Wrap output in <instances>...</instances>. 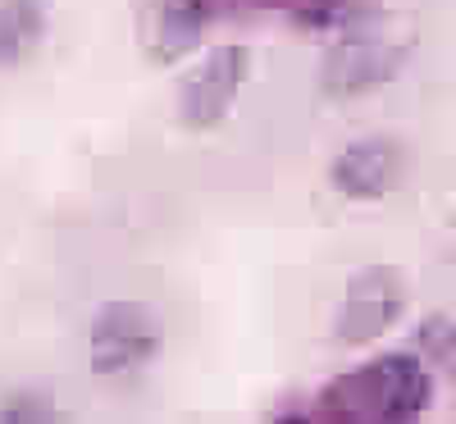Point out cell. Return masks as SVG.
<instances>
[{"label":"cell","mask_w":456,"mask_h":424,"mask_svg":"<svg viewBox=\"0 0 456 424\" xmlns=\"http://www.w3.org/2000/svg\"><path fill=\"white\" fill-rule=\"evenodd\" d=\"M219 19V0H160L156 19H151V60L156 64H178L192 55L210 23Z\"/></svg>","instance_id":"obj_7"},{"label":"cell","mask_w":456,"mask_h":424,"mask_svg":"<svg viewBox=\"0 0 456 424\" xmlns=\"http://www.w3.org/2000/svg\"><path fill=\"white\" fill-rule=\"evenodd\" d=\"M384 19L388 14L379 0H301V5H292V28L311 37H347L379 28Z\"/></svg>","instance_id":"obj_9"},{"label":"cell","mask_w":456,"mask_h":424,"mask_svg":"<svg viewBox=\"0 0 456 424\" xmlns=\"http://www.w3.org/2000/svg\"><path fill=\"white\" fill-rule=\"evenodd\" d=\"M411 352L420 356L438 379L456 383V315H443V311L425 315L411 333Z\"/></svg>","instance_id":"obj_10"},{"label":"cell","mask_w":456,"mask_h":424,"mask_svg":"<svg viewBox=\"0 0 456 424\" xmlns=\"http://www.w3.org/2000/svg\"><path fill=\"white\" fill-rule=\"evenodd\" d=\"M452 224H456V210H452Z\"/></svg>","instance_id":"obj_12"},{"label":"cell","mask_w":456,"mask_h":424,"mask_svg":"<svg viewBox=\"0 0 456 424\" xmlns=\"http://www.w3.org/2000/svg\"><path fill=\"white\" fill-rule=\"evenodd\" d=\"M251 78V51L242 42H224L201 55V64L178 87V124L187 133H210L233 114L242 87Z\"/></svg>","instance_id":"obj_4"},{"label":"cell","mask_w":456,"mask_h":424,"mask_svg":"<svg viewBox=\"0 0 456 424\" xmlns=\"http://www.w3.org/2000/svg\"><path fill=\"white\" fill-rule=\"evenodd\" d=\"M51 32V0H0V69H19Z\"/></svg>","instance_id":"obj_8"},{"label":"cell","mask_w":456,"mask_h":424,"mask_svg":"<svg viewBox=\"0 0 456 424\" xmlns=\"http://www.w3.org/2000/svg\"><path fill=\"white\" fill-rule=\"evenodd\" d=\"M406 60H411V46L393 42V37H384L379 28L333 37L329 55L320 60V92L329 101L370 96L379 87H388L397 73L406 69Z\"/></svg>","instance_id":"obj_3"},{"label":"cell","mask_w":456,"mask_h":424,"mask_svg":"<svg viewBox=\"0 0 456 424\" xmlns=\"http://www.w3.org/2000/svg\"><path fill=\"white\" fill-rule=\"evenodd\" d=\"M0 420L5 424H37V420H60V406L46 397V393H10L5 402H0Z\"/></svg>","instance_id":"obj_11"},{"label":"cell","mask_w":456,"mask_h":424,"mask_svg":"<svg viewBox=\"0 0 456 424\" xmlns=\"http://www.w3.org/2000/svg\"><path fill=\"white\" fill-rule=\"evenodd\" d=\"M429 402H434V370L415 352H388L352 374L333 379L324 397L315 402V415L397 424V420H420Z\"/></svg>","instance_id":"obj_1"},{"label":"cell","mask_w":456,"mask_h":424,"mask_svg":"<svg viewBox=\"0 0 456 424\" xmlns=\"http://www.w3.org/2000/svg\"><path fill=\"white\" fill-rule=\"evenodd\" d=\"M406 174V151L393 137H356L333 156L329 187L347 201H384Z\"/></svg>","instance_id":"obj_6"},{"label":"cell","mask_w":456,"mask_h":424,"mask_svg":"<svg viewBox=\"0 0 456 424\" xmlns=\"http://www.w3.org/2000/svg\"><path fill=\"white\" fill-rule=\"evenodd\" d=\"M160 347H165V329L146 301H128V297L105 301L87 329V365L96 379H110V383L137 379L142 370L156 365Z\"/></svg>","instance_id":"obj_2"},{"label":"cell","mask_w":456,"mask_h":424,"mask_svg":"<svg viewBox=\"0 0 456 424\" xmlns=\"http://www.w3.org/2000/svg\"><path fill=\"white\" fill-rule=\"evenodd\" d=\"M406 311V279L393 265H365L347 279L333 320V342L338 347H370L384 333L402 324Z\"/></svg>","instance_id":"obj_5"}]
</instances>
